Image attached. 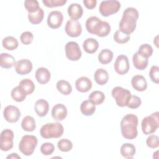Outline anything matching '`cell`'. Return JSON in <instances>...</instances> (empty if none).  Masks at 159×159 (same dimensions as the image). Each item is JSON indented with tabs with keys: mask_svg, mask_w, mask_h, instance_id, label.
<instances>
[{
	"mask_svg": "<svg viewBox=\"0 0 159 159\" xmlns=\"http://www.w3.org/2000/svg\"><path fill=\"white\" fill-rule=\"evenodd\" d=\"M83 3L86 7L89 9H94L97 4L96 0H84Z\"/></svg>",
	"mask_w": 159,
	"mask_h": 159,
	"instance_id": "obj_47",
	"label": "cell"
},
{
	"mask_svg": "<svg viewBox=\"0 0 159 159\" xmlns=\"http://www.w3.org/2000/svg\"><path fill=\"white\" fill-rule=\"evenodd\" d=\"M114 40L118 43H125L126 42H127L130 37V35H127L125 34L122 33V32H120L119 30H117L115 34H114Z\"/></svg>",
	"mask_w": 159,
	"mask_h": 159,
	"instance_id": "obj_40",
	"label": "cell"
},
{
	"mask_svg": "<svg viewBox=\"0 0 159 159\" xmlns=\"http://www.w3.org/2000/svg\"><path fill=\"white\" fill-rule=\"evenodd\" d=\"M14 132L9 129L3 130L0 135V148L2 151L7 152L13 147Z\"/></svg>",
	"mask_w": 159,
	"mask_h": 159,
	"instance_id": "obj_8",
	"label": "cell"
},
{
	"mask_svg": "<svg viewBox=\"0 0 159 159\" xmlns=\"http://www.w3.org/2000/svg\"><path fill=\"white\" fill-rule=\"evenodd\" d=\"M88 98L89 100L95 106L99 105L104 102L105 99V95L102 91H94L89 95Z\"/></svg>",
	"mask_w": 159,
	"mask_h": 159,
	"instance_id": "obj_34",
	"label": "cell"
},
{
	"mask_svg": "<svg viewBox=\"0 0 159 159\" xmlns=\"http://www.w3.org/2000/svg\"><path fill=\"white\" fill-rule=\"evenodd\" d=\"M141 99L135 96L131 95L127 104V106L130 109H137L141 105Z\"/></svg>",
	"mask_w": 159,
	"mask_h": 159,
	"instance_id": "obj_41",
	"label": "cell"
},
{
	"mask_svg": "<svg viewBox=\"0 0 159 159\" xmlns=\"http://www.w3.org/2000/svg\"><path fill=\"white\" fill-rule=\"evenodd\" d=\"M19 86H20L25 93L26 95L31 94L35 89V84L34 82L28 78L23 79L19 82Z\"/></svg>",
	"mask_w": 159,
	"mask_h": 159,
	"instance_id": "obj_32",
	"label": "cell"
},
{
	"mask_svg": "<svg viewBox=\"0 0 159 159\" xmlns=\"http://www.w3.org/2000/svg\"><path fill=\"white\" fill-rule=\"evenodd\" d=\"M55 147L52 143H43L40 147V152L44 155H50L53 153Z\"/></svg>",
	"mask_w": 159,
	"mask_h": 159,
	"instance_id": "obj_42",
	"label": "cell"
},
{
	"mask_svg": "<svg viewBox=\"0 0 159 159\" xmlns=\"http://www.w3.org/2000/svg\"><path fill=\"white\" fill-rule=\"evenodd\" d=\"M21 42L24 45H29L32 43L34 40V35L29 31L24 32L20 37Z\"/></svg>",
	"mask_w": 159,
	"mask_h": 159,
	"instance_id": "obj_46",
	"label": "cell"
},
{
	"mask_svg": "<svg viewBox=\"0 0 159 159\" xmlns=\"http://www.w3.org/2000/svg\"><path fill=\"white\" fill-rule=\"evenodd\" d=\"M3 116L6 120L10 123H14L18 121L20 117V111L19 108L15 106H7L3 111Z\"/></svg>",
	"mask_w": 159,
	"mask_h": 159,
	"instance_id": "obj_11",
	"label": "cell"
},
{
	"mask_svg": "<svg viewBox=\"0 0 159 159\" xmlns=\"http://www.w3.org/2000/svg\"><path fill=\"white\" fill-rule=\"evenodd\" d=\"M63 16L59 11H53L48 14L47 17L48 25L52 29L60 27L63 22Z\"/></svg>",
	"mask_w": 159,
	"mask_h": 159,
	"instance_id": "obj_13",
	"label": "cell"
},
{
	"mask_svg": "<svg viewBox=\"0 0 159 159\" xmlns=\"http://www.w3.org/2000/svg\"><path fill=\"white\" fill-rule=\"evenodd\" d=\"M138 117L137 116L129 114L123 117L120 122L122 135L126 139L132 140L137 137L138 131Z\"/></svg>",
	"mask_w": 159,
	"mask_h": 159,
	"instance_id": "obj_2",
	"label": "cell"
},
{
	"mask_svg": "<svg viewBox=\"0 0 159 159\" xmlns=\"http://www.w3.org/2000/svg\"><path fill=\"white\" fill-rule=\"evenodd\" d=\"M147 145L150 148H156L159 146V138L156 135H151L146 140Z\"/></svg>",
	"mask_w": 159,
	"mask_h": 159,
	"instance_id": "obj_43",
	"label": "cell"
},
{
	"mask_svg": "<svg viewBox=\"0 0 159 159\" xmlns=\"http://www.w3.org/2000/svg\"><path fill=\"white\" fill-rule=\"evenodd\" d=\"M129 61L127 56L120 55L117 56L114 63V69L116 73L120 75L126 74L129 70Z\"/></svg>",
	"mask_w": 159,
	"mask_h": 159,
	"instance_id": "obj_12",
	"label": "cell"
},
{
	"mask_svg": "<svg viewBox=\"0 0 159 159\" xmlns=\"http://www.w3.org/2000/svg\"><path fill=\"white\" fill-rule=\"evenodd\" d=\"M6 158H20V157L19 156L17 153H11V155H8Z\"/></svg>",
	"mask_w": 159,
	"mask_h": 159,
	"instance_id": "obj_48",
	"label": "cell"
},
{
	"mask_svg": "<svg viewBox=\"0 0 159 159\" xmlns=\"http://www.w3.org/2000/svg\"><path fill=\"white\" fill-rule=\"evenodd\" d=\"M57 147L60 151L66 152L70 151L72 149L73 143L70 140L63 139L58 142Z\"/></svg>",
	"mask_w": 159,
	"mask_h": 159,
	"instance_id": "obj_37",
	"label": "cell"
},
{
	"mask_svg": "<svg viewBox=\"0 0 159 159\" xmlns=\"http://www.w3.org/2000/svg\"><path fill=\"white\" fill-rule=\"evenodd\" d=\"M35 78L38 83L41 84H44L47 83L51 77L50 72L49 70L45 67H40L35 71Z\"/></svg>",
	"mask_w": 159,
	"mask_h": 159,
	"instance_id": "obj_18",
	"label": "cell"
},
{
	"mask_svg": "<svg viewBox=\"0 0 159 159\" xmlns=\"http://www.w3.org/2000/svg\"><path fill=\"white\" fill-rule=\"evenodd\" d=\"M120 8V3L118 1H102L99 5V11L102 16L104 17H107L117 12Z\"/></svg>",
	"mask_w": 159,
	"mask_h": 159,
	"instance_id": "obj_7",
	"label": "cell"
},
{
	"mask_svg": "<svg viewBox=\"0 0 159 159\" xmlns=\"http://www.w3.org/2000/svg\"><path fill=\"white\" fill-rule=\"evenodd\" d=\"M15 70L17 73L20 75H25L31 72L33 65L32 62L28 59H21L16 62Z\"/></svg>",
	"mask_w": 159,
	"mask_h": 159,
	"instance_id": "obj_14",
	"label": "cell"
},
{
	"mask_svg": "<svg viewBox=\"0 0 159 159\" xmlns=\"http://www.w3.org/2000/svg\"><path fill=\"white\" fill-rule=\"evenodd\" d=\"M66 0H42L43 4L48 7L62 6L66 3Z\"/></svg>",
	"mask_w": 159,
	"mask_h": 159,
	"instance_id": "obj_45",
	"label": "cell"
},
{
	"mask_svg": "<svg viewBox=\"0 0 159 159\" xmlns=\"http://www.w3.org/2000/svg\"><path fill=\"white\" fill-rule=\"evenodd\" d=\"M24 6L29 13H34L40 9L39 2L36 0L25 1Z\"/></svg>",
	"mask_w": 159,
	"mask_h": 159,
	"instance_id": "obj_38",
	"label": "cell"
},
{
	"mask_svg": "<svg viewBox=\"0 0 159 159\" xmlns=\"http://www.w3.org/2000/svg\"><path fill=\"white\" fill-rule=\"evenodd\" d=\"M138 18L139 12L135 8L132 7L126 8L119 22V30L124 34L130 35L136 28Z\"/></svg>",
	"mask_w": 159,
	"mask_h": 159,
	"instance_id": "obj_1",
	"label": "cell"
},
{
	"mask_svg": "<svg viewBox=\"0 0 159 159\" xmlns=\"http://www.w3.org/2000/svg\"><path fill=\"white\" fill-rule=\"evenodd\" d=\"M149 76L153 83L158 84L159 82V67L156 65L152 66L149 71Z\"/></svg>",
	"mask_w": 159,
	"mask_h": 159,
	"instance_id": "obj_44",
	"label": "cell"
},
{
	"mask_svg": "<svg viewBox=\"0 0 159 159\" xmlns=\"http://www.w3.org/2000/svg\"><path fill=\"white\" fill-rule=\"evenodd\" d=\"M57 88L58 91L64 95H68L72 91V87L69 82L66 80H59L57 83Z\"/></svg>",
	"mask_w": 159,
	"mask_h": 159,
	"instance_id": "obj_35",
	"label": "cell"
},
{
	"mask_svg": "<svg viewBox=\"0 0 159 159\" xmlns=\"http://www.w3.org/2000/svg\"><path fill=\"white\" fill-rule=\"evenodd\" d=\"M68 14L72 19L78 20L83 16V7L78 3H72L68 7Z\"/></svg>",
	"mask_w": 159,
	"mask_h": 159,
	"instance_id": "obj_20",
	"label": "cell"
},
{
	"mask_svg": "<svg viewBox=\"0 0 159 159\" xmlns=\"http://www.w3.org/2000/svg\"><path fill=\"white\" fill-rule=\"evenodd\" d=\"M80 111L84 116H91L96 111V106L89 100H85L81 104Z\"/></svg>",
	"mask_w": 159,
	"mask_h": 159,
	"instance_id": "obj_27",
	"label": "cell"
},
{
	"mask_svg": "<svg viewBox=\"0 0 159 159\" xmlns=\"http://www.w3.org/2000/svg\"><path fill=\"white\" fill-rule=\"evenodd\" d=\"M2 46L8 50H14L16 49L19 45L18 40L12 36H7L3 39L2 41Z\"/></svg>",
	"mask_w": 159,
	"mask_h": 159,
	"instance_id": "obj_30",
	"label": "cell"
},
{
	"mask_svg": "<svg viewBox=\"0 0 159 159\" xmlns=\"http://www.w3.org/2000/svg\"><path fill=\"white\" fill-rule=\"evenodd\" d=\"M37 138L32 135H24L19 144V150L25 156H30L34 152L37 145Z\"/></svg>",
	"mask_w": 159,
	"mask_h": 159,
	"instance_id": "obj_4",
	"label": "cell"
},
{
	"mask_svg": "<svg viewBox=\"0 0 159 159\" xmlns=\"http://www.w3.org/2000/svg\"><path fill=\"white\" fill-rule=\"evenodd\" d=\"M14 57L7 53H2L0 55V65L2 68L9 69L14 66L16 63Z\"/></svg>",
	"mask_w": 159,
	"mask_h": 159,
	"instance_id": "obj_23",
	"label": "cell"
},
{
	"mask_svg": "<svg viewBox=\"0 0 159 159\" xmlns=\"http://www.w3.org/2000/svg\"><path fill=\"white\" fill-rule=\"evenodd\" d=\"M112 97L114 98L116 104L119 107L127 106V102L131 96L130 91L120 86L114 88L111 92Z\"/></svg>",
	"mask_w": 159,
	"mask_h": 159,
	"instance_id": "obj_6",
	"label": "cell"
},
{
	"mask_svg": "<svg viewBox=\"0 0 159 159\" xmlns=\"http://www.w3.org/2000/svg\"><path fill=\"white\" fill-rule=\"evenodd\" d=\"M94 78L95 81L99 85H104L109 80V74L103 68H99L94 72Z\"/></svg>",
	"mask_w": 159,
	"mask_h": 159,
	"instance_id": "obj_24",
	"label": "cell"
},
{
	"mask_svg": "<svg viewBox=\"0 0 159 159\" xmlns=\"http://www.w3.org/2000/svg\"><path fill=\"white\" fill-rule=\"evenodd\" d=\"M21 127L23 130L27 132H32L36 128L35 120L34 118L30 116L24 117L21 122Z\"/></svg>",
	"mask_w": 159,
	"mask_h": 159,
	"instance_id": "obj_28",
	"label": "cell"
},
{
	"mask_svg": "<svg viewBox=\"0 0 159 159\" xmlns=\"http://www.w3.org/2000/svg\"><path fill=\"white\" fill-rule=\"evenodd\" d=\"M75 87L77 91L80 92L86 93L91 89L92 82L88 77L81 76L76 80Z\"/></svg>",
	"mask_w": 159,
	"mask_h": 159,
	"instance_id": "obj_16",
	"label": "cell"
},
{
	"mask_svg": "<svg viewBox=\"0 0 159 159\" xmlns=\"http://www.w3.org/2000/svg\"><path fill=\"white\" fill-rule=\"evenodd\" d=\"M65 54L71 61L78 60L82 55L79 45L76 42H68L65 45Z\"/></svg>",
	"mask_w": 159,
	"mask_h": 159,
	"instance_id": "obj_9",
	"label": "cell"
},
{
	"mask_svg": "<svg viewBox=\"0 0 159 159\" xmlns=\"http://www.w3.org/2000/svg\"><path fill=\"white\" fill-rule=\"evenodd\" d=\"M141 55L148 58L151 57L153 53V48L148 43H144L140 46L138 52Z\"/></svg>",
	"mask_w": 159,
	"mask_h": 159,
	"instance_id": "obj_39",
	"label": "cell"
},
{
	"mask_svg": "<svg viewBox=\"0 0 159 159\" xmlns=\"http://www.w3.org/2000/svg\"><path fill=\"white\" fill-rule=\"evenodd\" d=\"M111 32V25L106 21L101 20L96 29L95 35L98 37H103L107 36Z\"/></svg>",
	"mask_w": 159,
	"mask_h": 159,
	"instance_id": "obj_29",
	"label": "cell"
},
{
	"mask_svg": "<svg viewBox=\"0 0 159 159\" xmlns=\"http://www.w3.org/2000/svg\"><path fill=\"white\" fill-rule=\"evenodd\" d=\"M65 30L68 36L77 37L81 35L82 27L78 20L70 19L66 23Z\"/></svg>",
	"mask_w": 159,
	"mask_h": 159,
	"instance_id": "obj_10",
	"label": "cell"
},
{
	"mask_svg": "<svg viewBox=\"0 0 159 159\" xmlns=\"http://www.w3.org/2000/svg\"><path fill=\"white\" fill-rule=\"evenodd\" d=\"M99 47L98 42L93 38H87L84 40L83 44L84 50L88 53H94Z\"/></svg>",
	"mask_w": 159,
	"mask_h": 159,
	"instance_id": "obj_22",
	"label": "cell"
},
{
	"mask_svg": "<svg viewBox=\"0 0 159 159\" xmlns=\"http://www.w3.org/2000/svg\"><path fill=\"white\" fill-rule=\"evenodd\" d=\"M51 114L55 120H63L67 116V109L63 104H57L52 107Z\"/></svg>",
	"mask_w": 159,
	"mask_h": 159,
	"instance_id": "obj_15",
	"label": "cell"
},
{
	"mask_svg": "<svg viewBox=\"0 0 159 159\" xmlns=\"http://www.w3.org/2000/svg\"><path fill=\"white\" fill-rule=\"evenodd\" d=\"M135 147L132 143H125L122 144L120 147V152L122 157L126 158H132L135 154Z\"/></svg>",
	"mask_w": 159,
	"mask_h": 159,
	"instance_id": "obj_26",
	"label": "cell"
},
{
	"mask_svg": "<svg viewBox=\"0 0 159 159\" xmlns=\"http://www.w3.org/2000/svg\"><path fill=\"white\" fill-rule=\"evenodd\" d=\"M131 84L134 89L138 91H144L147 88L146 79L142 75H137L132 77Z\"/></svg>",
	"mask_w": 159,
	"mask_h": 159,
	"instance_id": "obj_17",
	"label": "cell"
},
{
	"mask_svg": "<svg viewBox=\"0 0 159 159\" xmlns=\"http://www.w3.org/2000/svg\"><path fill=\"white\" fill-rule=\"evenodd\" d=\"M132 61L135 68L143 70L147 68L148 64V58L141 55L139 52H136L132 57Z\"/></svg>",
	"mask_w": 159,
	"mask_h": 159,
	"instance_id": "obj_21",
	"label": "cell"
},
{
	"mask_svg": "<svg viewBox=\"0 0 159 159\" xmlns=\"http://www.w3.org/2000/svg\"><path fill=\"white\" fill-rule=\"evenodd\" d=\"M101 21V20L96 16H91L88 18L85 24L87 31L91 34L95 35L98 26Z\"/></svg>",
	"mask_w": 159,
	"mask_h": 159,
	"instance_id": "obj_25",
	"label": "cell"
},
{
	"mask_svg": "<svg viewBox=\"0 0 159 159\" xmlns=\"http://www.w3.org/2000/svg\"><path fill=\"white\" fill-rule=\"evenodd\" d=\"M26 94L22 88L19 86H16L11 91L12 98L17 102H22L26 98Z\"/></svg>",
	"mask_w": 159,
	"mask_h": 159,
	"instance_id": "obj_36",
	"label": "cell"
},
{
	"mask_svg": "<svg viewBox=\"0 0 159 159\" xmlns=\"http://www.w3.org/2000/svg\"><path fill=\"white\" fill-rule=\"evenodd\" d=\"M113 56V52L111 50L107 48L103 49L98 55V60L101 63L106 65L112 61Z\"/></svg>",
	"mask_w": 159,
	"mask_h": 159,
	"instance_id": "obj_31",
	"label": "cell"
},
{
	"mask_svg": "<svg viewBox=\"0 0 159 159\" xmlns=\"http://www.w3.org/2000/svg\"><path fill=\"white\" fill-rule=\"evenodd\" d=\"M64 132V129L60 122L47 123L42 126L40 134L43 139L60 137Z\"/></svg>",
	"mask_w": 159,
	"mask_h": 159,
	"instance_id": "obj_3",
	"label": "cell"
},
{
	"mask_svg": "<svg viewBox=\"0 0 159 159\" xmlns=\"http://www.w3.org/2000/svg\"><path fill=\"white\" fill-rule=\"evenodd\" d=\"M159 113L155 112L144 117L141 123L142 132L145 135L154 133L159 126Z\"/></svg>",
	"mask_w": 159,
	"mask_h": 159,
	"instance_id": "obj_5",
	"label": "cell"
},
{
	"mask_svg": "<svg viewBox=\"0 0 159 159\" xmlns=\"http://www.w3.org/2000/svg\"><path fill=\"white\" fill-rule=\"evenodd\" d=\"M43 17L44 12L41 7L34 13H28V19L32 24H40L42 21Z\"/></svg>",
	"mask_w": 159,
	"mask_h": 159,
	"instance_id": "obj_33",
	"label": "cell"
},
{
	"mask_svg": "<svg viewBox=\"0 0 159 159\" xmlns=\"http://www.w3.org/2000/svg\"><path fill=\"white\" fill-rule=\"evenodd\" d=\"M34 110L39 116H45L49 110L48 102L43 99L37 100L34 105Z\"/></svg>",
	"mask_w": 159,
	"mask_h": 159,
	"instance_id": "obj_19",
	"label": "cell"
}]
</instances>
